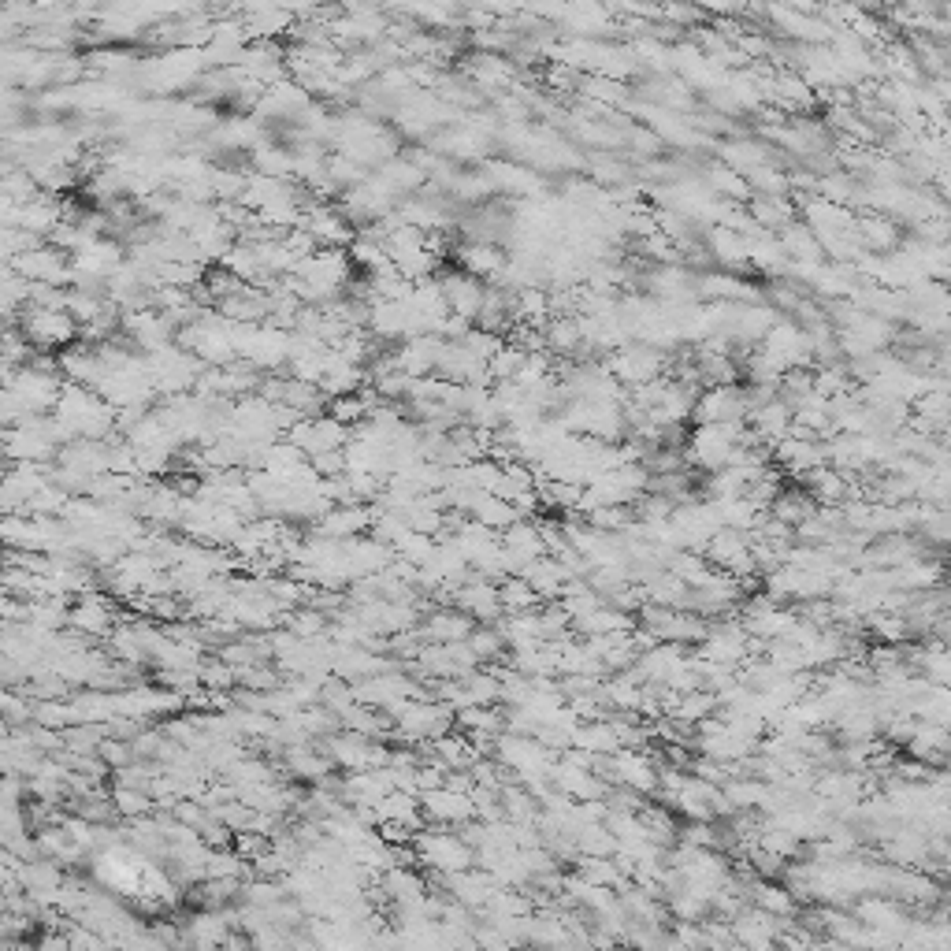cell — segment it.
I'll use <instances>...</instances> for the list:
<instances>
[{"instance_id": "cell-13", "label": "cell", "mask_w": 951, "mask_h": 951, "mask_svg": "<svg viewBox=\"0 0 951 951\" xmlns=\"http://www.w3.org/2000/svg\"><path fill=\"white\" fill-rule=\"evenodd\" d=\"M283 625L294 632L298 639H320L327 636V628H331V617L320 610H313V606H301V610L287 613V621Z\"/></svg>"}, {"instance_id": "cell-15", "label": "cell", "mask_w": 951, "mask_h": 951, "mask_svg": "<svg viewBox=\"0 0 951 951\" xmlns=\"http://www.w3.org/2000/svg\"><path fill=\"white\" fill-rule=\"evenodd\" d=\"M112 951H119V948H112Z\"/></svg>"}, {"instance_id": "cell-4", "label": "cell", "mask_w": 951, "mask_h": 951, "mask_svg": "<svg viewBox=\"0 0 951 951\" xmlns=\"http://www.w3.org/2000/svg\"><path fill=\"white\" fill-rule=\"evenodd\" d=\"M71 632H79L82 639H112L116 632V606L112 599H105V591H86L79 599L71 602V621H67Z\"/></svg>"}, {"instance_id": "cell-2", "label": "cell", "mask_w": 951, "mask_h": 951, "mask_svg": "<svg viewBox=\"0 0 951 951\" xmlns=\"http://www.w3.org/2000/svg\"><path fill=\"white\" fill-rule=\"evenodd\" d=\"M387 714L394 721V736L402 743H431L457 725L454 710L446 703H435V699H405Z\"/></svg>"}, {"instance_id": "cell-1", "label": "cell", "mask_w": 951, "mask_h": 951, "mask_svg": "<svg viewBox=\"0 0 951 951\" xmlns=\"http://www.w3.org/2000/svg\"><path fill=\"white\" fill-rule=\"evenodd\" d=\"M413 851H417V862L431 873H465L476 870V851H472L457 829H446V825H424L413 840Z\"/></svg>"}, {"instance_id": "cell-3", "label": "cell", "mask_w": 951, "mask_h": 951, "mask_svg": "<svg viewBox=\"0 0 951 951\" xmlns=\"http://www.w3.org/2000/svg\"><path fill=\"white\" fill-rule=\"evenodd\" d=\"M19 331L27 335V342L38 353H53V350L64 353L67 346L79 342V324H75V316L67 313V309H34V305H30L27 313H23V320H19Z\"/></svg>"}, {"instance_id": "cell-14", "label": "cell", "mask_w": 951, "mask_h": 951, "mask_svg": "<svg viewBox=\"0 0 951 951\" xmlns=\"http://www.w3.org/2000/svg\"><path fill=\"white\" fill-rule=\"evenodd\" d=\"M97 758H101V762H105V766L112 769V773H116V769H123V766H131V762H138V758H134V747H131V743H127V740H116V736H108V740L101 743Z\"/></svg>"}, {"instance_id": "cell-9", "label": "cell", "mask_w": 951, "mask_h": 951, "mask_svg": "<svg viewBox=\"0 0 951 951\" xmlns=\"http://www.w3.org/2000/svg\"><path fill=\"white\" fill-rule=\"evenodd\" d=\"M457 268L465 275H472V279H480V283H498V275L506 272V257H502V249L491 246V242H483V238H469L465 246H457Z\"/></svg>"}, {"instance_id": "cell-5", "label": "cell", "mask_w": 951, "mask_h": 951, "mask_svg": "<svg viewBox=\"0 0 951 951\" xmlns=\"http://www.w3.org/2000/svg\"><path fill=\"white\" fill-rule=\"evenodd\" d=\"M420 810L431 825H446V829H461L476 821V807H472V795L469 792H457V788H435V792L420 795Z\"/></svg>"}, {"instance_id": "cell-8", "label": "cell", "mask_w": 951, "mask_h": 951, "mask_svg": "<svg viewBox=\"0 0 951 951\" xmlns=\"http://www.w3.org/2000/svg\"><path fill=\"white\" fill-rule=\"evenodd\" d=\"M417 632L424 643H465L476 632V621L465 617L457 606H439V610L424 613Z\"/></svg>"}, {"instance_id": "cell-6", "label": "cell", "mask_w": 951, "mask_h": 951, "mask_svg": "<svg viewBox=\"0 0 951 951\" xmlns=\"http://www.w3.org/2000/svg\"><path fill=\"white\" fill-rule=\"evenodd\" d=\"M439 283H443L450 316H461V320L476 324L483 313V301H487V283L465 275L461 268H454V272H439Z\"/></svg>"}, {"instance_id": "cell-7", "label": "cell", "mask_w": 951, "mask_h": 951, "mask_svg": "<svg viewBox=\"0 0 951 951\" xmlns=\"http://www.w3.org/2000/svg\"><path fill=\"white\" fill-rule=\"evenodd\" d=\"M454 606L465 613V617H472L476 625H491L498 613L506 610V606H502V595H498V584L483 580V576H472L469 584L457 587Z\"/></svg>"}, {"instance_id": "cell-12", "label": "cell", "mask_w": 951, "mask_h": 951, "mask_svg": "<svg viewBox=\"0 0 951 951\" xmlns=\"http://www.w3.org/2000/svg\"><path fill=\"white\" fill-rule=\"evenodd\" d=\"M112 803H116V818H123L127 825L142 818H153L157 814V799L149 792H138V788H116L112 784Z\"/></svg>"}, {"instance_id": "cell-10", "label": "cell", "mask_w": 951, "mask_h": 951, "mask_svg": "<svg viewBox=\"0 0 951 951\" xmlns=\"http://www.w3.org/2000/svg\"><path fill=\"white\" fill-rule=\"evenodd\" d=\"M372 532V509L368 506H331L316 524V535L346 543V539H361Z\"/></svg>"}, {"instance_id": "cell-11", "label": "cell", "mask_w": 951, "mask_h": 951, "mask_svg": "<svg viewBox=\"0 0 951 951\" xmlns=\"http://www.w3.org/2000/svg\"><path fill=\"white\" fill-rule=\"evenodd\" d=\"M212 142L220 149H249L253 153L264 142V127L253 116H231L212 131Z\"/></svg>"}]
</instances>
